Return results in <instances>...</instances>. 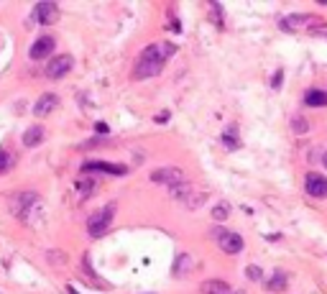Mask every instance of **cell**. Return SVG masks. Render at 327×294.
Returning <instances> with one entry per match:
<instances>
[{
    "label": "cell",
    "mask_w": 327,
    "mask_h": 294,
    "mask_svg": "<svg viewBox=\"0 0 327 294\" xmlns=\"http://www.w3.org/2000/svg\"><path fill=\"white\" fill-rule=\"evenodd\" d=\"M281 31H317V28L325 26V18L320 16H304V13H294V16L281 18Z\"/></svg>",
    "instance_id": "1"
},
{
    "label": "cell",
    "mask_w": 327,
    "mask_h": 294,
    "mask_svg": "<svg viewBox=\"0 0 327 294\" xmlns=\"http://www.w3.org/2000/svg\"><path fill=\"white\" fill-rule=\"evenodd\" d=\"M113 215H115V202H108L102 210L92 212L87 217V233L92 235V238H100V235H105L110 223H113Z\"/></svg>",
    "instance_id": "2"
},
{
    "label": "cell",
    "mask_w": 327,
    "mask_h": 294,
    "mask_svg": "<svg viewBox=\"0 0 327 294\" xmlns=\"http://www.w3.org/2000/svg\"><path fill=\"white\" fill-rule=\"evenodd\" d=\"M39 205H41V200L36 192H18V195L10 197V212L21 220H26V223H31V210L39 208Z\"/></svg>",
    "instance_id": "3"
},
{
    "label": "cell",
    "mask_w": 327,
    "mask_h": 294,
    "mask_svg": "<svg viewBox=\"0 0 327 294\" xmlns=\"http://www.w3.org/2000/svg\"><path fill=\"white\" fill-rule=\"evenodd\" d=\"M151 182H154V184H166V187L171 189V187L184 184V182H187V176H184L182 169H176V167H164V169L151 171Z\"/></svg>",
    "instance_id": "4"
},
{
    "label": "cell",
    "mask_w": 327,
    "mask_h": 294,
    "mask_svg": "<svg viewBox=\"0 0 327 294\" xmlns=\"http://www.w3.org/2000/svg\"><path fill=\"white\" fill-rule=\"evenodd\" d=\"M164 72V62L159 59H146V56H138L136 62V69H133V77L136 80H146V77H156Z\"/></svg>",
    "instance_id": "5"
},
{
    "label": "cell",
    "mask_w": 327,
    "mask_h": 294,
    "mask_svg": "<svg viewBox=\"0 0 327 294\" xmlns=\"http://www.w3.org/2000/svg\"><path fill=\"white\" fill-rule=\"evenodd\" d=\"M174 54H176V46H174V43H169V41L151 43V46H146L141 51V56H146V59H159V62H164V64H166Z\"/></svg>",
    "instance_id": "6"
},
{
    "label": "cell",
    "mask_w": 327,
    "mask_h": 294,
    "mask_svg": "<svg viewBox=\"0 0 327 294\" xmlns=\"http://www.w3.org/2000/svg\"><path fill=\"white\" fill-rule=\"evenodd\" d=\"M72 64H74V59H72L69 54H59V56H54L51 62L46 64V77H49V80H62L67 72L72 69Z\"/></svg>",
    "instance_id": "7"
},
{
    "label": "cell",
    "mask_w": 327,
    "mask_h": 294,
    "mask_svg": "<svg viewBox=\"0 0 327 294\" xmlns=\"http://www.w3.org/2000/svg\"><path fill=\"white\" fill-rule=\"evenodd\" d=\"M304 189H307V195H309V197H315V200L327 197V176L309 171V174L304 176Z\"/></svg>",
    "instance_id": "8"
},
{
    "label": "cell",
    "mask_w": 327,
    "mask_h": 294,
    "mask_svg": "<svg viewBox=\"0 0 327 294\" xmlns=\"http://www.w3.org/2000/svg\"><path fill=\"white\" fill-rule=\"evenodd\" d=\"M215 235H217V243H220V248L225 253H230V256H235V253H241L243 251V238L238 233H222V230H215Z\"/></svg>",
    "instance_id": "9"
},
{
    "label": "cell",
    "mask_w": 327,
    "mask_h": 294,
    "mask_svg": "<svg viewBox=\"0 0 327 294\" xmlns=\"http://www.w3.org/2000/svg\"><path fill=\"white\" fill-rule=\"evenodd\" d=\"M34 21L41 26H51L59 21V5L56 3H39L34 8Z\"/></svg>",
    "instance_id": "10"
},
{
    "label": "cell",
    "mask_w": 327,
    "mask_h": 294,
    "mask_svg": "<svg viewBox=\"0 0 327 294\" xmlns=\"http://www.w3.org/2000/svg\"><path fill=\"white\" fill-rule=\"evenodd\" d=\"M54 46H56V41H54L51 36H39V39L31 43V51H28V54H31V59H36V62H39V59L51 56V54H54Z\"/></svg>",
    "instance_id": "11"
},
{
    "label": "cell",
    "mask_w": 327,
    "mask_h": 294,
    "mask_svg": "<svg viewBox=\"0 0 327 294\" xmlns=\"http://www.w3.org/2000/svg\"><path fill=\"white\" fill-rule=\"evenodd\" d=\"M82 171H105V174H125L128 167L113 164V161H84Z\"/></svg>",
    "instance_id": "12"
},
{
    "label": "cell",
    "mask_w": 327,
    "mask_h": 294,
    "mask_svg": "<svg viewBox=\"0 0 327 294\" xmlns=\"http://www.w3.org/2000/svg\"><path fill=\"white\" fill-rule=\"evenodd\" d=\"M56 105H59V97H56L54 92H43V95L36 100V105H34V115L43 118V115H49Z\"/></svg>",
    "instance_id": "13"
},
{
    "label": "cell",
    "mask_w": 327,
    "mask_h": 294,
    "mask_svg": "<svg viewBox=\"0 0 327 294\" xmlns=\"http://www.w3.org/2000/svg\"><path fill=\"white\" fill-rule=\"evenodd\" d=\"M43 136H46V130H43V126H31L23 133V146H28V149H36V146L43 143Z\"/></svg>",
    "instance_id": "14"
},
{
    "label": "cell",
    "mask_w": 327,
    "mask_h": 294,
    "mask_svg": "<svg viewBox=\"0 0 327 294\" xmlns=\"http://www.w3.org/2000/svg\"><path fill=\"white\" fill-rule=\"evenodd\" d=\"M202 294H235L230 289L228 282H220V279H210V282L202 284Z\"/></svg>",
    "instance_id": "15"
},
{
    "label": "cell",
    "mask_w": 327,
    "mask_h": 294,
    "mask_svg": "<svg viewBox=\"0 0 327 294\" xmlns=\"http://www.w3.org/2000/svg\"><path fill=\"white\" fill-rule=\"evenodd\" d=\"M304 102L309 108H322V105H327V92L325 90H309L304 95Z\"/></svg>",
    "instance_id": "16"
},
{
    "label": "cell",
    "mask_w": 327,
    "mask_h": 294,
    "mask_svg": "<svg viewBox=\"0 0 327 294\" xmlns=\"http://www.w3.org/2000/svg\"><path fill=\"white\" fill-rule=\"evenodd\" d=\"M169 195H171V200H176V202H182V205H184V200L192 195V184L184 182V184H179V187H171V189H169Z\"/></svg>",
    "instance_id": "17"
},
{
    "label": "cell",
    "mask_w": 327,
    "mask_h": 294,
    "mask_svg": "<svg viewBox=\"0 0 327 294\" xmlns=\"http://www.w3.org/2000/svg\"><path fill=\"white\" fill-rule=\"evenodd\" d=\"M286 274H281V271H276L269 282H266V289H271V292H281V289H286Z\"/></svg>",
    "instance_id": "18"
},
{
    "label": "cell",
    "mask_w": 327,
    "mask_h": 294,
    "mask_svg": "<svg viewBox=\"0 0 327 294\" xmlns=\"http://www.w3.org/2000/svg\"><path fill=\"white\" fill-rule=\"evenodd\" d=\"M207 197H210V192H195V189H192V195L184 200V205L189 210H195V208H200V205L207 202Z\"/></svg>",
    "instance_id": "19"
},
{
    "label": "cell",
    "mask_w": 327,
    "mask_h": 294,
    "mask_svg": "<svg viewBox=\"0 0 327 294\" xmlns=\"http://www.w3.org/2000/svg\"><path fill=\"white\" fill-rule=\"evenodd\" d=\"M189 271H192V256H189V253H184V256L176 258L174 274H176V276H182V274H189Z\"/></svg>",
    "instance_id": "20"
},
{
    "label": "cell",
    "mask_w": 327,
    "mask_h": 294,
    "mask_svg": "<svg viewBox=\"0 0 327 294\" xmlns=\"http://www.w3.org/2000/svg\"><path fill=\"white\" fill-rule=\"evenodd\" d=\"M228 215H230V205L228 202H217L215 208H212V220H215V223L228 220Z\"/></svg>",
    "instance_id": "21"
},
{
    "label": "cell",
    "mask_w": 327,
    "mask_h": 294,
    "mask_svg": "<svg viewBox=\"0 0 327 294\" xmlns=\"http://www.w3.org/2000/svg\"><path fill=\"white\" fill-rule=\"evenodd\" d=\"M222 143H225L228 149H238V146H241V141H238V128H235V126H230L225 133H222Z\"/></svg>",
    "instance_id": "22"
},
{
    "label": "cell",
    "mask_w": 327,
    "mask_h": 294,
    "mask_svg": "<svg viewBox=\"0 0 327 294\" xmlns=\"http://www.w3.org/2000/svg\"><path fill=\"white\" fill-rule=\"evenodd\" d=\"M77 192H80L82 200L90 197V195L95 192V179H80V182H77Z\"/></svg>",
    "instance_id": "23"
},
{
    "label": "cell",
    "mask_w": 327,
    "mask_h": 294,
    "mask_svg": "<svg viewBox=\"0 0 327 294\" xmlns=\"http://www.w3.org/2000/svg\"><path fill=\"white\" fill-rule=\"evenodd\" d=\"M291 128H294V133H307V130H309V121H304V118L296 115L291 121Z\"/></svg>",
    "instance_id": "24"
},
{
    "label": "cell",
    "mask_w": 327,
    "mask_h": 294,
    "mask_svg": "<svg viewBox=\"0 0 327 294\" xmlns=\"http://www.w3.org/2000/svg\"><path fill=\"white\" fill-rule=\"evenodd\" d=\"M13 167V156L5 151V149H0V174H3V171H8Z\"/></svg>",
    "instance_id": "25"
},
{
    "label": "cell",
    "mask_w": 327,
    "mask_h": 294,
    "mask_svg": "<svg viewBox=\"0 0 327 294\" xmlns=\"http://www.w3.org/2000/svg\"><path fill=\"white\" fill-rule=\"evenodd\" d=\"M245 276H248V279H253V282H258V279H261L263 274H261V269H258V266H245Z\"/></svg>",
    "instance_id": "26"
},
{
    "label": "cell",
    "mask_w": 327,
    "mask_h": 294,
    "mask_svg": "<svg viewBox=\"0 0 327 294\" xmlns=\"http://www.w3.org/2000/svg\"><path fill=\"white\" fill-rule=\"evenodd\" d=\"M281 77H284V72H276V75H274V80H271V87H274V90H279V87H281Z\"/></svg>",
    "instance_id": "27"
},
{
    "label": "cell",
    "mask_w": 327,
    "mask_h": 294,
    "mask_svg": "<svg viewBox=\"0 0 327 294\" xmlns=\"http://www.w3.org/2000/svg\"><path fill=\"white\" fill-rule=\"evenodd\" d=\"M95 130H97V133H102V136H105V133H108L110 128H108V123H102V121H100V123L95 126Z\"/></svg>",
    "instance_id": "28"
},
{
    "label": "cell",
    "mask_w": 327,
    "mask_h": 294,
    "mask_svg": "<svg viewBox=\"0 0 327 294\" xmlns=\"http://www.w3.org/2000/svg\"><path fill=\"white\" fill-rule=\"evenodd\" d=\"M166 121H169V113H166V110L156 115V123H166Z\"/></svg>",
    "instance_id": "29"
},
{
    "label": "cell",
    "mask_w": 327,
    "mask_h": 294,
    "mask_svg": "<svg viewBox=\"0 0 327 294\" xmlns=\"http://www.w3.org/2000/svg\"><path fill=\"white\" fill-rule=\"evenodd\" d=\"M312 36H327L325 28H317V31H312Z\"/></svg>",
    "instance_id": "30"
},
{
    "label": "cell",
    "mask_w": 327,
    "mask_h": 294,
    "mask_svg": "<svg viewBox=\"0 0 327 294\" xmlns=\"http://www.w3.org/2000/svg\"><path fill=\"white\" fill-rule=\"evenodd\" d=\"M67 294H80V292H77V289H74V287L69 284V287H67Z\"/></svg>",
    "instance_id": "31"
},
{
    "label": "cell",
    "mask_w": 327,
    "mask_h": 294,
    "mask_svg": "<svg viewBox=\"0 0 327 294\" xmlns=\"http://www.w3.org/2000/svg\"><path fill=\"white\" fill-rule=\"evenodd\" d=\"M322 164L327 167V151H325V156H322Z\"/></svg>",
    "instance_id": "32"
},
{
    "label": "cell",
    "mask_w": 327,
    "mask_h": 294,
    "mask_svg": "<svg viewBox=\"0 0 327 294\" xmlns=\"http://www.w3.org/2000/svg\"><path fill=\"white\" fill-rule=\"evenodd\" d=\"M235 294H245V292H235Z\"/></svg>",
    "instance_id": "33"
}]
</instances>
